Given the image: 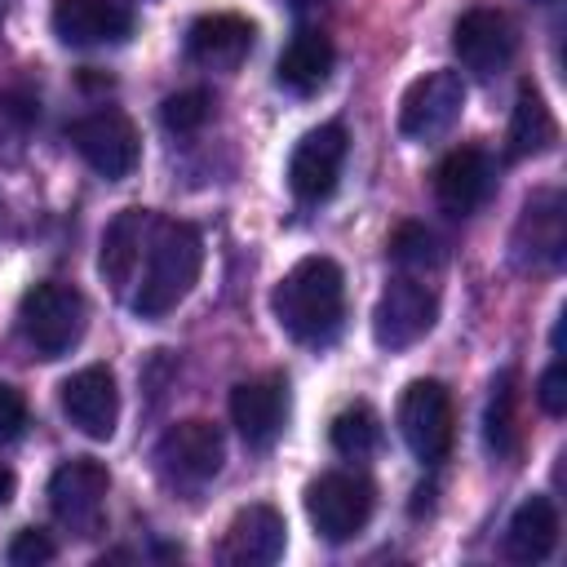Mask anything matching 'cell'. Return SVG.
Wrapping results in <instances>:
<instances>
[{
    "instance_id": "cell-11",
    "label": "cell",
    "mask_w": 567,
    "mask_h": 567,
    "mask_svg": "<svg viewBox=\"0 0 567 567\" xmlns=\"http://www.w3.org/2000/svg\"><path fill=\"white\" fill-rule=\"evenodd\" d=\"M62 412L84 439H111L120 425V385L106 363H89L62 381Z\"/></svg>"
},
{
    "instance_id": "cell-3",
    "label": "cell",
    "mask_w": 567,
    "mask_h": 567,
    "mask_svg": "<svg viewBox=\"0 0 567 567\" xmlns=\"http://www.w3.org/2000/svg\"><path fill=\"white\" fill-rule=\"evenodd\" d=\"M84 319H89V306H84L80 288L58 284V279L31 284L18 301V328L40 359L66 354L84 337Z\"/></svg>"
},
{
    "instance_id": "cell-2",
    "label": "cell",
    "mask_w": 567,
    "mask_h": 567,
    "mask_svg": "<svg viewBox=\"0 0 567 567\" xmlns=\"http://www.w3.org/2000/svg\"><path fill=\"white\" fill-rule=\"evenodd\" d=\"M199 270H204L199 230L190 221L155 217L151 235H146V270H142V284L133 292V310L142 319H164L199 284Z\"/></svg>"
},
{
    "instance_id": "cell-30",
    "label": "cell",
    "mask_w": 567,
    "mask_h": 567,
    "mask_svg": "<svg viewBox=\"0 0 567 567\" xmlns=\"http://www.w3.org/2000/svg\"><path fill=\"white\" fill-rule=\"evenodd\" d=\"M27 430V403L13 385L0 381V443H13Z\"/></svg>"
},
{
    "instance_id": "cell-17",
    "label": "cell",
    "mask_w": 567,
    "mask_h": 567,
    "mask_svg": "<svg viewBox=\"0 0 567 567\" xmlns=\"http://www.w3.org/2000/svg\"><path fill=\"white\" fill-rule=\"evenodd\" d=\"M252 40H257V27L248 18H239V13H204L186 31V58L208 66V71H230V66H239L248 58Z\"/></svg>"
},
{
    "instance_id": "cell-14",
    "label": "cell",
    "mask_w": 567,
    "mask_h": 567,
    "mask_svg": "<svg viewBox=\"0 0 567 567\" xmlns=\"http://www.w3.org/2000/svg\"><path fill=\"white\" fill-rule=\"evenodd\" d=\"M230 421L248 447H270L288 421V381L279 372L239 381L230 390Z\"/></svg>"
},
{
    "instance_id": "cell-21",
    "label": "cell",
    "mask_w": 567,
    "mask_h": 567,
    "mask_svg": "<svg viewBox=\"0 0 567 567\" xmlns=\"http://www.w3.org/2000/svg\"><path fill=\"white\" fill-rule=\"evenodd\" d=\"M554 142H558V120H554L549 102L540 97L536 84H518V97H514V111H509V133H505L509 159L545 155Z\"/></svg>"
},
{
    "instance_id": "cell-31",
    "label": "cell",
    "mask_w": 567,
    "mask_h": 567,
    "mask_svg": "<svg viewBox=\"0 0 567 567\" xmlns=\"http://www.w3.org/2000/svg\"><path fill=\"white\" fill-rule=\"evenodd\" d=\"M13 487H18V478H13V470H4V465H0V505H9V496H13Z\"/></svg>"
},
{
    "instance_id": "cell-25",
    "label": "cell",
    "mask_w": 567,
    "mask_h": 567,
    "mask_svg": "<svg viewBox=\"0 0 567 567\" xmlns=\"http://www.w3.org/2000/svg\"><path fill=\"white\" fill-rule=\"evenodd\" d=\"M523 230H532V257H545L549 266L563 261V199L554 190L527 199Z\"/></svg>"
},
{
    "instance_id": "cell-18",
    "label": "cell",
    "mask_w": 567,
    "mask_h": 567,
    "mask_svg": "<svg viewBox=\"0 0 567 567\" xmlns=\"http://www.w3.org/2000/svg\"><path fill=\"white\" fill-rule=\"evenodd\" d=\"M492 182H496L492 159H487V151H478V146H456V151H447V155L439 159V168H434V195H439V204H443L447 213H456V217L474 213V208L492 195Z\"/></svg>"
},
{
    "instance_id": "cell-19",
    "label": "cell",
    "mask_w": 567,
    "mask_h": 567,
    "mask_svg": "<svg viewBox=\"0 0 567 567\" xmlns=\"http://www.w3.org/2000/svg\"><path fill=\"white\" fill-rule=\"evenodd\" d=\"M151 221L155 213L146 208H124L115 213V221L102 230V252H97V270L102 279L111 284V292H124L142 266V248H146V235H151Z\"/></svg>"
},
{
    "instance_id": "cell-13",
    "label": "cell",
    "mask_w": 567,
    "mask_h": 567,
    "mask_svg": "<svg viewBox=\"0 0 567 567\" xmlns=\"http://www.w3.org/2000/svg\"><path fill=\"white\" fill-rule=\"evenodd\" d=\"M341 164H346V128L341 124H319L310 128L297 146H292V159H288V186L301 204H319L337 190V177H341Z\"/></svg>"
},
{
    "instance_id": "cell-23",
    "label": "cell",
    "mask_w": 567,
    "mask_h": 567,
    "mask_svg": "<svg viewBox=\"0 0 567 567\" xmlns=\"http://www.w3.org/2000/svg\"><path fill=\"white\" fill-rule=\"evenodd\" d=\"M483 439L496 456H514L518 452V372L505 368L492 381V399H487V416H483Z\"/></svg>"
},
{
    "instance_id": "cell-26",
    "label": "cell",
    "mask_w": 567,
    "mask_h": 567,
    "mask_svg": "<svg viewBox=\"0 0 567 567\" xmlns=\"http://www.w3.org/2000/svg\"><path fill=\"white\" fill-rule=\"evenodd\" d=\"M390 257L412 275V270H434L439 261H443V248H439V239H434V230H425L421 221H403V226H394V235H390Z\"/></svg>"
},
{
    "instance_id": "cell-4",
    "label": "cell",
    "mask_w": 567,
    "mask_h": 567,
    "mask_svg": "<svg viewBox=\"0 0 567 567\" xmlns=\"http://www.w3.org/2000/svg\"><path fill=\"white\" fill-rule=\"evenodd\" d=\"M372 509H377V487L363 474L328 470V474L310 478V487H306V518L332 545L359 536L368 527Z\"/></svg>"
},
{
    "instance_id": "cell-6",
    "label": "cell",
    "mask_w": 567,
    "mask_h": 567,
    "mask_svg": "<svg viewBox=\"0 0 567 567\" xmlns=\"http://www.w3.org/2000/svg\"><path fill=\"white\" fill-rule=\"evenodd\" d=\"M439 319V297L425 279L416 275H399L385 284V292L377 297L372 310V337L381 350H408L416 346Z\"/></svg>"
},
{
    "instance_id": "cell-16",
    "label": "cell",
    "mask_w": 567,
    "mask_h": 567,
    "mask_svg": "<svg viewBox=\"0 0 567 567\" xmlns=\"http://www.w3.org/2000/svg\"><path fill=\"white\" fill-rule=\"evenodd\" d=\"M49 22H53V35L75 49L120 44L133 31V13L120 0H53Z\"/></svg>"
},
{
    "instance_id": "cell-8",
    "label": "cell",
    "mask_w": 567,
    "mask_h": 567,
    "mask_svg": "<svg viewBox=\"0 0 567 567\" xmlns=\"http://www.w3.org/2000/svg\"><path fill=\"white\" fill-rule=\"evenodd\" d=\"M465 106V80L461 71H425L421 80L408 84L403 102H399V133L412 142H430L443 137Z\"/></svg>"
},
{
    "instance_id": "cell-5",
    "label": "cell",
    "mask_w": 567,
    "mask_h": 567,
    "mask_svg": "<svg viewBox=\"0 0 567 567\" xmlns=\"http://www.w3.org/2000/svg\"><path fill=\"white\" fill-rule=\"evenodd\" d=\"M399 434L412 447V456L425 461V465H439L452 452L456 408H452V394H447L443 381L421 377V381H412L403 390V399H399Z\"/></svg>"
},
{
    "instance_id": "cell-24",
    "label": "cell",
    "mask_w": 567,
    "mask_h": 567,
    "mask_svg": "<svg viewBox=\"0 0 567 567\" xmlns=\"http://www.w3.org/2000/svg\"><path fill=\"white\" fill-rule=\"evenodd\" d=\"M328 439H332V447H337L346 461H363V456H372L377 443H381V416H377L368 403H350V408H341V412L332 416Z\"/></svg>"
},
{
    "instance_id": "cell-27",
    "label": "cell",
    "mask_w": 567,
    "mask_h": 567,
    "mask_svg": "<svg viewBox=\"0 0 567 567\" xmlns=\"http://www.w3.org/2000/svg\"><path fill=\"white\" fill-rule=\"evenodd\" d=\"M213 115V97L204 89H182V93H168L159 102V120L168 133H199Z\"/></svg>"
},
{
    "instance_id": "cell-15",
    "label": "cell",
    "mask_w": 567,
    "mask_h": 567,
    "mask_svg": "<svg viewBox=\"0 0 567 567\" xmlns=\"http://www.w3.org/2000/svg\"><path fill=\"white\" fill-rule=\"evenodd\" d=\"M284 545H288V523L275 505H244L230 527H226V540H221V563H235V567H270L284 558Z\"/></svg>"
},
{
    "instance_id": "cell-28",
    "label": "cell",
    "mask_w": 567,
    "mask_h": 567,
    "mask_svg": "<svg viewBox=\"0 0 567 567\" xmlns=\"http://www.w3.org/2000/svg\"><path fill=\"white\" fill-rule=\"evenodd\" d=\"M53 554H58V545H53V536L40 532V527H22V532L9 540V563H13V567H40V563H53Z\"/></svg>"
},
{
    "instance_id": "cell-1",
    "label": "cell",
    "mask_w": 567,
    "mask_h": 567,
    "mask_svg": "<svg viewBox=\"0 0 567 567\" xmlns=\"http://www.w3.org/2000/svg\"><path fill=\"white\" fill-rule=\"evenodd\" d=\"M275 319L301 346H328L346 319V275L332 257H301L275 284Z\"/></svg>"
},
{
    "instance_id": "cell-12",
    "label": "cell",
    "mask_w": 567,
    "mask_h": 567,
    "mask_svg": "<svg viewBox=\"0 0 567 567\" xmlns=\"http://www.w3.org/2000/svg\"><path fill=\"white\" fill-rule=\"evenodd\" d=\"M106 492H111V474L102 461L93 456H71L53 470L49 478V509L75 527V532H89L97 518H102V505H106Z\"/></svg>"
},
{
    "instance_id": "cell-10",
    "label": "cell",
    "mask_w": 567,
    "mask_h": 567,
    "mask_svg": "<svg viewBox=\"0 0 567 567\" xmlns=\"http://www.w3.org/2000/svg\"><path fill=\"white\" fill-rule=\"evenodd\" d=\"M518 49V27L501 9H465L452 22V53L474 75H496Z\"/></svg>"
},
{
    "instance_id": "cell-7",
    "label": "cell",
    "mask_w": 567,
    "mask_h": 567,
    "mask_svg": "<svg viewBox=\"0 0 567 567\" xmlns=\"http://www.w3.org/2000/svg\"><path fill=\"white\" fill-rule=\"evenodd\" d=\"M71 146L84 155V164L106 177V182H120L137 168V155H142V142H137V128L124 111H93L84 120L71 124Z\"/></svg>"
},
{
    "instance_id": "cell-9",
    "label": "cell",
    "mask_w": 567,
    "mask_h": 567,
    "mask_svg": "<svg viewBox=\"0 0 567 567\" xmlns=\"http://www.w3.org/2000/svg\"><path fill=\"white\" fill-rule=\"evenodd\" d=\"M155 461L177 483H208L226 461V439H221V430L213 421L190 416V421H177V425H168L159 434Z\"/></svg>"
},
{
    "instance_id": "cell-22",
    "label": "cell",
    "mask_w": 567,
    "mask_h": 567,
    "mask_svg": "<svg viewBox=\"0 0 567 567\" xmlns=\"http://www.w3.org/2000/svg\"><path fill=\"white\" fill-rule=\"evenodd\" d=\"M558 545V509L549 496H532L514 509L505 527V554L514 563H545Z\"/></svg>"
},
{
    "instance_id": "cell-29",
    "label": "cell",
    "mask_w": 567,
    "mask_h": 567,
    "mask_svg": "<svg viewBox=\"0 0 567 567\" xmlns=\"http://www.w3.org/2000/svg\"><path fill=\"white\" fill-rule=\"evenodd\" d=\"M536 403H540L545 416H563V412H567V368H563V359H554V363L540 372V381H536Z\"/></svg>"
},
{
    "instance_id": "cell-20",
    "label": "cell",
    "mask_w": 567,
    "mask_h": 567,
    "mask_svg": "<svg viewBox=\"0 0 567 567\" xmlns=\"http://www.w3.org/2000/svg\"><path fill=\"white\" fill-rule=\"evenodd\" d=\"M332 62H337L332 40H328L323 31H315V27H306V31H297V35L284 44V53H279V62H275V80H279V89L306 97V93H319V89L328 84Z\"/></svg>"
}]
</instances>
